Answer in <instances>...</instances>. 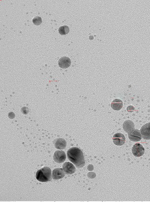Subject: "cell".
<instances>
[{
  "label": "cell",
  "instance_id": "8",
  "mask_svg": "<svg viewBox=\"0 0 150 202\" xmlns=\"http://www.w3.org/2000/svg\"><path fill=\"white\" fill-rule=\"evenodd\" d=\"M63 169L66 174L67 175L73 174L76 171L75 167L74 164L70 162H66L63 165Z\"/></svg>",
  "mask_w": 150,
  "mask_h": 202
},
{
  "label": "cell",
  "instance_id": "12",
  "mask_svg": "<svg viewBox=\"0 0 150 202\" xmlns=\"http://www.w3.org/2000/svg\"><path fill=\"white\" fill-rule=\"evenodd\" d=\"M123 107L122 101L120 99H115L111 102V107L113 110L119 111Z\"/></svg>",
  "mask_w": 150,
  "mask_h": 202
},
{
  "label": "cell",
  "instance_id": "10",
  "mask_svg": "<svg viewBox=\"0 0 150 202\" xmlns=\"http://www.w3.org/2000/svg\"><path fill=\"white\" fill-rule=\"evenodd\" d=\"M65 176V172L62 168H56L52 172V178L54 180L62 179Z\"/></svg>",
  "mask_w": 150,
  "mask_h": 202
},
{
  "label": "cell",
  "instance_id": "2",
  "mask_svg": "<svg viewBox=\"0 0 150 202\" xmlns=\"http://www.w3.org/2000/svg\"><path fill=\"white\" fill-rule=\"evenodd\" d=\"M52 177V170L48 167H43L36 172V179L40 182H45L51 181Z\"/></svg>",
  "mask_w": 150,
  "mask_h": 202
},
{
  "label": "cell",
  "instance_id": "11",
  "mask_svg": "<svg viewBox=\"0 0 150 202\" xmlns=\"http://www.w3.org/2000/svg\"><path fill=\"white\" fill-rule=\"evenodd\" d=\"M123 128L127 133H129L135 129L134 122L130 120L125 121L123 124Z\"/></svg>",
  "mask_w": 150,
  "mask_h": 202
},
{
  "label": "cell",
  "instance_id": "13",
  "mask_svg": "<svg viewBox=\"0 0 150 202\" xmlns=\"http://www.w3.org/2000/svg\"><path fill=\"white\" fill-rule=\"evenodd\" d=\"M55 146L58 149H64L66 146V142L64 139L59 138L56 140Z\"/></svg>",
  "mask_w": 150,
  "mask_h": 202
},
{
  "label": "cell",
  "instance_id": "9",
  "mask_svg": "<svg viewBox=\"0 0 150 202\" xmlns=\"http://www.w3.org/2000/svg\"><path fill=\"white\" fill-rule=\"evenodd\" d=\"M71 64V60L67 57H61L58 61V65L59 67L63 69L68 68L70 66Z\"/></svg>",
  "mask_w": 150,
  "mask_h": 202
},
{
  "label": "cell",
  "instance_id": "5",
  "mask_svg": "<svg viewBox=\"0 0 150 202\" xmlns=\"http://www.w3.org/2000/svg\"><path fill=\"white\" fill-rule=\"evenodd\" d=\"M128 137L131 141H134V142L140 141L142 139L140 131L138 129L133 130L128 133Z\"/></svg>",
  "mask_w": 150,
  "mask_h": 202
},
{
  "label": "cell",
  "instance_id": "1",
  "mask_svg": "<svg viewBox=\"0 0 150 202\" xmlns=\"http://www.w3.org/2000/svg\"><path fill=\"white\" fill-rule=\"evenodd\" d=\"M67 155L68 159L77 168H82L85 164L84 154L79 148L73 147L69 149L67 151Z\"/></svg>",
  "mask_w": 150,
  "mask_h": 202
},
{
  "label": "cell",
  "instance_id": "3",
  "mask_svg": "<svg viewBox=\"0 0 150 202\" xmlns=\"http://www.w3.org/2000/svg\"><path fill=\"white\" fill-rule=\"evenodd\" d=\"M132 152L135 157H140L144 154L145 152V149L141 144L137 143L132 147Z\"/></svg>",
  "mask_w": 150,
  "mask_h": 202
},
{
  "label": "cell",
  "instance_id": "16",
  "mask_svg": "<svg viewBox=\"0 0 150 202\" xmlns=\"http://www.w3.org/2000/svg\"><path fill=\"white\" fill-rule=\"evenodd\" d=\"M89 173H90L91 174V175H89V174H88V176L89 178H91V176H92V178H94L95 177V176H93V175L95 174V173H94V172H89Z\"/></svg>",
  "mask_w": 150,
  "mask_h": 202
},
{
  "label": "cell",
  "instance_id": "15",
  "mask_svg": "<svg viewBox=\"0 0 150 202\" xmlns=\"http://www.w3.org/2000/svg\"><path fill=\"white\" fill-rule=\"evenodd\" d=\"M33 22L35 25H40L42 23V18L40 17H39V16H36L33 19Z\"/></svg>",
  "mask_w": 150,
  "mask_h": 202
},
{
  "label": "cell",
  "instance_id": "6",
  "mask_svg": "<svg viewBox=\"0 0 150 202\" xmlns=\"http://www.w3.org/2000/svg\"><path fill=\"white\" fill-rule=\"evenodd\" d=\"M66 154L65 152L62 150H58L55 152L54 154L53 158L55 161L57 163H62L66 159Z\"/></svg>",
  "mask_w": 150,
  "mask_h": 202
},
{
  "label": "cell",
  "instance_id": "7",
  "mask_svg": "<svg viewBox=\"0 0 150 202\" xmlns=\"http://www.w3.org/2000/svg\"><path fill=\"white\" fill-rule=\"evenodd\" d=\"M142 137L144 140H150V122L146 123L141 128Z\"/></svg>",
  "mask_w": 150,
  "mask_h": 202
},
{
  "label": "cell",
  "instance_id": "14",
  "mask_svg": "<svg viewBox=\"0 0 150 202\" xmlns=\"http://www.w3.org/2000/svg\"><path fill=\"white\" fill-rule=\"evenodd\" d=\"M69 31H70V29H69V27L67 25H63V26L59 27L58 29L59 33L62 35L67 34L69 33Z\"/></svg>",
  "mask_w": 150,
  "mask_h": 202
},
{
  "label": "cell",
  "instance_id": "4",
  "mask_svg": "<svg viewBox=\"0 0 150 202\" xmlns=\"http://www.w3.org/2000/svg\"><path fill=\"white\" fill-rule=\"evenodd\" d=\"M113 143L117 146H122L125 143L126 138L125 136L121 133H117L112 137Z\"/></svg>",
  "mask_w": 150,
  "mask_h": 202
}]
</instances>
